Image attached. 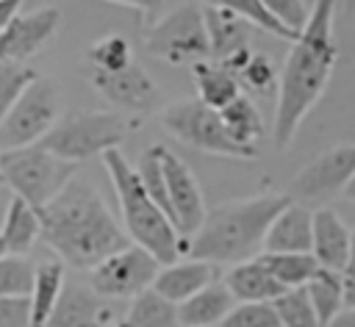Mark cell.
Returning a JSON list of instances; mask_svg holds the SVG:
<instances>
[{
	"mask_svg": "<svg viewBox=\"0 0 355 327\" xmlns=\"http://www.w3.org/2000/svg\"><path fill=\"white\" fill-rule=\"evenodd\" d=\"M108 327H128V324H125V321H116V324H114V321H111V324H108Z\"/></svg>",
	"mask_w": 355,
	"mask_h": 327,
	"instance_id": "45",
	"label": "cell"
},
{
	"mask_svg": "<svg viewBox=\"0 0 355 327\" xmlns=\"http://www.w3.org/2000/svg\"><path fill=\"white\" fill-rule=\"evenodd\" d=\"M0 327H33L31 297H0Z\"/></svg>",
	"mask_w": 355,
	"mask_h": 327,
	"instance_id": "37",
	"label": "cell"
},
{
	"mask_svg": "<svg viewBox=\"0 0 355 327\" xmlns=\"http://www.w3.org/2000/svg\"><path fill=\"white\" fill-rule=\"evenodd\" d=\"M236 78H239L241 89H247V91H252V94L266 97V94L277 91L280 72H277L275 61H272L266 53H255V50H252V53H250V58L239 67Z\"/></svg>",
	"mask_w": 355,
	"mask_h": 327,
	"instance_id": "29",
	"label": "cell"
},
{
	"mask_svg": "<svg viewBox=\"0 0 355 327\" xmlns=\"http://www.w3.org/2000/svg\"><path fill=\"white\" fill-rule=\"evenodd\" d=\"M111 308L103 297L92 291V285L64 283V291L55 302V310L44 327H108Z\"/></svg>",
	"mask_w": 355,
	"mask_h": 327,
	"instance_id": "15",
	"label": "cell"
},
{
	"mask_svg": "<svg viewBox=\"0 0 355 327\" xmlns=\"http://www.w3.org/2000/svg\"><path fill=\"white\" fill-rule=\"evenodd\" d=\"M161 125L169 136L183 141L186 147H194L208 155H222V158H258V152L236 144L222 125L219 111L208 108L205 103L194 100H178L169 103L161 111Z\"/></svg>",
	"mask_w": 355,
	"mask_h": 327,
	"instance_id": "7",
	"label": "cell"
},
{
	"mask_svg": "<svg viewBox=\"0 0 355 327\" xmlns=\"http://www.w3.org/2000/svg\"><path fill=\"white\" fill-rule=\"evenodd\" d=\"M236 297L225 285V280H214L194 297L178 305V319L180 327H219L222 319L233 310Z\"/></svg>",
	"mask_w": 355,
	"mask_h": 327,
	"instance_id": "21",
	"label": "cell"
},
{
	"mask_svg": "<svg viewBox=\"0 0 355 327\" xmlns=\"http://www.w3.org/2000/svg\"><path fill=\"white\" fill-rule=\"evenodd\" d=\"M263 266L272 272V277L288 291V288H302L319 269L313 252H261L258 255Z\"/></svg>",
	"mask_w": 355,
	"mask_h": 327,
	"instance_id": "28",
	"label": "cell"
},
{
	"mask_svg": "<svg viewBox=\"0 0 355 327\" xmlns=\"http://www.w3.org/2000/svg\"><path fill=\"white\" fill-rule=\"evenodd\" d=\"M161 169H164V183H166V200H169V219L180 238H191L200 224L205 222V202L200 183L194 172L186 166L183 158H178L172 150L161 147Z\"/></svg>",
	"mask_w": 355,
	"mask_h": 327,
	"instance_id": "12",
	"label": "cell"
},
{
	"mask_svg": "<svg viewBox=\"0 0 355 327\" xmlns=\"http://www.w3.org/2000/svg\"><path fill=\"white\" fill-rule=\"evenodd\" d=\"M125 324L128 327H180L178 305L164 299L155 288H147L130 299Z\"/></svg>",
	"mask_w": 355,
	"mask_h": 327,
	"instance_id": "27",
	"label": "cell"
},
{
	"mask_svg": "<svg viewBox=\"0 0 355 327\" xmlns=\"http://www.w3.org/2000/svg\"><path fill=\"white\" fill-rule=\"evenodd\" d=\"M261 6H263L283 28H288V30H294V33H300V30L305 28L308 14H311V8L305 6V0H261Z\"/></svg>",
	"mask_w": 355,
	"mask_h": 327,
	"instance_id": "36",
	"label": "cell"
},
{
	"mask_svg": "<svg viewBox=\"0 0 355 327\" xmlns=\"http://www.w3.org/2000/svg\"><path fill=\"white\" fill-rule=\"evenodd\" d=\"M352 175H355V144H336L319 152L311 164H305L297 172L288 197L302 205L327 202L344 194Z\"/></svg>",
	"mask_w": 355,
	"mask_h": 327,
	"instance_id": "11",
	"label": "cell"
},
{
	"mask_svg": "<svg viewBox=\"0 0 355 327\" xmlns=\"http://www.w3.org/2000/svg\"><path fill=\"white\" fill-rule=\"evenodd\" d=\"M89 80L97 89V94L103 100H108L114 108H119V111L147 114V111H153V105L158 100L155 80L136 61L130 67H125V69H116V72L89 69Z\"/></svg>",
	"mask_w": 355,
	"mask_h": 327,
	"instance_id": "13",
	"label": "cell"
},
{
	"mask_svg": "<svg viewBox=\"0 0 355 327\" xmlns=\"http://www.w3.org/2000/svg\"><path fill=\"white\" fill-rule=\"evenodd\" d=\"M39 241L47 244L64 266L80 272H92L100 260L130 244L100 191L83 177H72L61 194L39 208Z\"/></svg>",
	"mask_w": 355,
	"mask_h": 327,
	"instance_id": "2",
	"label": "cell"
},
{
	"mask_svg": "<svg viewBox=\"0 0 355 327\" xmlns=\"http://www.w3.org/2000/svg\"><path fill=\"white\" fill-rule=\"evenodd\" d=\"M349 247H352V230L344 224V219L333 208H316L313 241H311V252L316 263L330 272H347Z\"/></svg>",
	"mask_w": 355,
	"mask_h": 327,
	"instance_id": "16",
	"label": "cell"
},
{
	"mask_svg": "<svg viewBox=\"0 0 355 327\" xmlns=\"http://www.w3.org/2000/svg\"><path fill=\"white\" fill-rule=\"evenodd\" d=\"M58 22H61V11L53 6L36 8L31 14H17L0 30V61L25 64L55 36Z\"/></svg>",
	"mask_w": 355,
	"mask_h": 327,
	"instance_id": "14",
	"label": "cell"
},
{
	"mask_svg": "<svg viewBox=\"0 0 355 327\" xmlns=\"http://www.w3.org/2000/svg\"><path fill=\"white\" fill-rule=\"evenodd\" d=\"M347 272H355V230H352V247H349V263H347Z\"/></svg>",
	"mask_w": 355,
	"mask_h": 327,
	"instance_id": "43",
	"label": "cell"
},
{
	"mask_svg": "<svg viewBox=\"0 0 355 327\" xmlns=\"http://www.w3.org/2000/svg\"><path fill=\"white\" fill-rule=\"evenodd\" d=\"M313 241V211L302 202H288L269 224L263 252H311Z\"/></svg>",
	"mask_w": 355,
	"mask_h": 327,
	"instance_id": "19",
	"label": "cell"
},
{
	"mask_svg": "<svg viewBox=\"0 0 355 327\" xmlns=\"http://www.w3.org/2000/svg\"><path fill=\"white\" fill-rule=\"evenodd\" d=\"M219 327H280L275 302H236Z\"/></svg>",
	"mask_w": 355,
	"mask_h": 327,
	"instance_id": "34",
	"label": "cell"
},
{
	"mask_svg": "<svg viewBox=\"0 0 355 327\" xmlns=\"http://www.w3.org/2000/svg\"><path fill=\"white\" fill-rule=\"evenodd\" d=\"M133 61L136 58H133L128 39L116 36V33L103 36L89 47V64H92V69H100V72H116V69L130 67Z\"/></svg>",
	"mask_w": 355,
	"mask_h": 327,
	"instance_id": "31",
	"label": "cell"
},
{
	"mask_svg": "<svg viewBox=\"0 0 355 327\" xmlns=\"http://www.w3.org/2000/svg\"><path fill=\"white\" fill-rule=\"evenodd\" d=\"M214 280H219V266L216 263L189 258V260H175V263L161 266L155 280H153V288L164 299L180 305L189 297H194L197 291H202L205 285H211Z\"/></svg>",
	"mask_w": 355,
	"mask_h": 327,
	"instance_id": "17",
	"label": "cell"
},
{
	"mask_svg": "<svg viewBox=\"0 0 355 327\" xmlns=\"http://www.w3.org/2000/svg\"><path fill=\"white\" fill-rule=\"evenodd\" d=\"M344 308H355V272H344Z\"/></svg>",
	"mask_w": 355,
	"mask_h": 327,
	"instance_id": "40",
	"label": "cell"
},
{
	"mask_svg": "<svg viewBox=\"0 0 355 327\" xmlns=\"http://www.w3.org/2000/svg\"><path fill=\"white\" fill-rule=\"evenodd\" d=\"M58 114H61V94L55 83L36 75L22 89V94L8 108V114L0 119V152L39 144L58 122Z\"/></svg>",
	"mask_w": 355,
	"mask_h": 327,
	"instance_id": "9",
	"label": "cell"
},
{
	"mask_svg": "<svg viewBox=\"0 0 355 327\" xmlns=\"http://www.w3.org/2000/svg\"><path fill=\"white\" fill-rule=\"evenodd\" d=\"M3 255H8V252H6V244H3V236H0V258Z\"/></svg>",
	"mask_w": 355,
	"mask_h": 327,
	"instance_id": "44",
	"label": "cell"
},
{
	"mask_svg": "<svg viewBox=\"0 0 355 327\" xmlns=\"http://www.w3.org/2000/svg\"><path fill=\"white\" fill-rule=\"evenodd\" d=\"M344 272H330V269H316V274L305 283V294L322 321V327H327L341 310H344V283H341Z\"/></svg>",
	"mask_w": 355,
	"mask_h": 327,
	"instance_id": "26",
	"label": "cell"
},
{
	"mask_svg": "<svg viewBox=\"0 0 355 327\" xmlns=\"http://www.w3.org/2000/svg\"><path fill=\"white\" fill-rule=\"evenodd\" d=\"M0 172L3 183L14 191V197H22L36 211L44 208L61 188L75 177L78 164L58 158L44 144L17 147L0 152Z\"/></svg>",
	"mask_w": 355,
	"mask_h": 327,
	"instance_id": "5",
	"label": "cell"
},
{
	"mask_svg": "<svg viewBox=\"0 0 355 327\" xmlns=\"http://www.w3.org/2000/svg\"><path fill=\"white\" fill-rule=\"evenodd\" d=\"M288 202V194H261L211 208L200 230L191 238H183L186 258L211 260L216 266L258 258V252H263V238L272 219Z\"/></svg>",
	"mask_w": 355,
	"mask_h": 327,
	"instance_id": "3",
	"label": "cell"
},
{
	"mask_svg": "<svg viewBox=\"0 0 355 327\" xmlns=\"http://www.w3.org/2000/svg\"><path fill=\"white\" fill-rule=\"evenodd\" d=\"M100 158H103V166L111 177V186L116 191L122 224H125L130 244L147 249L161 266L175 263L183 255V238L175 230L172 219L147 194L136 166H130V161L119 152V147L103 152Z\"/></svg>",
	"mask_w": 355,
	"mask_h": 327,
	"instance_id": "4",
	"label": "cell"
},
{
	"mask_svg": "<svg viewBox=\"0 0 355 327\" xmlns=\"http://www.w3.org/2000/svg\"><path fill=\"white\" fill-rule=\"evenodd\" d=\"M205 6H216V8L236 11V14H241L244 19H250L255 28L269 30V33H275L277 39H286V42H294V39H297V33L288 30V28H283V25L261 6V0H205Z\"/></svg>",
	"mask_w": 355,
	"mask_h": 327,
	"instance_id": "33",
	"label": "cell"
},
{
	"mask_svg": "<svg viewBox=\"0 0 355 327\" xmlns=\"http://www.w3.org/2000/svg\"><path fill=\"white\" fill-rule=\"evenodd\" d=\"M347 202H355V175L349 177V183H347V188H344V194H341Z\"/></svg>",
	"mask_w": 355,
	"mask_h": 327,
	"instance_id": "42",
	"label": "cell"
},
{
	"mask_svg": "<svg viewBox=\"0 0 355 327\" xmlns=\"http://www.w3.org/2000/svg\"><path fill=\"white\" fill-rule=\"evenodd\" d=\"M22 8V0H0V30L19 14Z\"/></svg>",
	"mask_w": 355,
	"mask_h": 327,
	"instance_id": "39",
	"label": "cell"
},
{
	"mask_svg": "<svg viewBox=\"0 0 355 327\" xmlns=\"http://www.w3.org/2000/svg\"><path fill=\"white\" fill-rule=\"evenodd\" d=\"M202 17H205V30H208V44H211L214 61L225 64L250 47L255 25L250 19H244L241 14L216 8V6H202Z\"/></svg>",
	"mask_w": 355,
	"mask_h": 327,
	"instance_id": "18",
	"label": "cell"
},
{
	"mask_svg": "<svg viewBox=\"0 0 355 327\" xmlns=\"http://www.w3.org/2000/svg\"><path fill=\"white\" fill-rule=\"evenodd\" d=\"M61 291H64V263L61 260L36 263V277H33V288H31V319H33V327H44L50 321Z\"/></svg>",
	"mask_w": 355,
	"mask_h": 327,
	"instance_id": "25",
	"label": "cell"
},
{
	"mask_svg": "<svg viewBox=\"0 0 355 327\" xmlns=\"http://www.w3.org/2000/svg\"><path fill=\"white\" fill-rule=\"evenodd\" d=\"M275 310H277L280 327H322V321H319V316H316V310L305 294V285L283 291L275 299Z\"/></svg>",
	"mask_w": 355,
	"mask_h": 327,
	"instance_id": "30",
	"label": "cell"
},
{
	"mask_svg": "<svg viewBox=\"0 0 355 327\" xmlns=\"http://www.w3.org/2000/svg\"><path fill=\"white\" fill-rule=\"evenodd\" d=\"M158 269L161 263L147 249L128 244L89 272V285L103 299H133L136 294L153 288Z\"/></svg>",
	"mask_w": 355,
	"mask_h": 327,
	"instance_id": "10",
	"label": "cell"
},
{
	"mask_svg": "<svg viewBox=\"0 0 355 327\" xmlns=\"http://www.w3.org/2000/svg\"><path fill=\"white\" fill-rule=\"evenodd\" d=\"M0 183H3V172H0Z\"/></svg>",
	"mask_w": 355,
	"mask_h": 327,
	"instance_id": "46",
	"label": "cell"
},
{
	"mask_svg": "<svg viewBox=\"0 0 355 327\" xmlns=\"http://www.w3.org/2000/svg\"><path fill=\"white\" fill-rule=\"evenodd\" d=\"M36 266L25 255L0 258V297H31Z\"/></svg>",
	"mask_w": 355,
	"mask_h": 327,
	"instance_id": "32",
	"label": "cell"
},
{
	"mask_svg": "<svg viewBox=\"0 0 355 327\" xmlns=\"http://www.w3.org/2000/svg\"><path fill=\"white\" fill-rule=\"evenodd\" d=\"M333 22H336V0H313L308 22L297 33L286 55L277 80V103L272 122V139L277 150H286L294 141L302 119L319 103V97L324 94L333 78L338 61Z\"/></svg>",
	"mask_w": 355,
	"mask_h": 327,
	"instance_id": "1",
	"label": "cell"
},
{
	"mask_svg": "<svg viewBox=\"0 0 355 327\" xmlns=\"http://www.w3.org/2000/svg\"><path fill=\"white\" fill-rule=\"evenodd\" d=\"M36 78V72L25 64L14 61H0V119L8 114V108L17 103L22 89Z\"/></svg>",
	"mask_w": 355,
	"mask_h": 327,
	"instance_id": "35",
	"label": "cell"
},
{
	"mask_svg": "<svg viewBox=\"0 0 355 327\" xmlns=\"http://www.w3.org/2000/svg\"><path fill=\"white\" fill-rule=\"evenodd\" d=\"M219 116H222V125L227 127V133L236 144H241L252 152H261V139L266 133V125H263L261 111L255 108V103L244 91L233 103H227L219 111Z\"/></svg>",
	"mask_w": 355,
	"mask_h": 327,
	"instance_id": "24",
	"label": "cell"
},
{
	"mask_svg": "<svg viewBox=\"0 0 355 327\" xmlns=\"http://www.w3.org/2000/svg\"><path fill=\"white\" fill-rule=\"evenodd\" d=\"M225 285L236 297V302H275L286 288L272 277L261 258H250L233 263L225 274Z\"/></svg>",
	"mask_w": 355,
	"mask_h": 327,
	"instance_id": "20",
	"label": "cell"
},
{
	"mask_svg": "<svg viewBox=\"0 0 355 327\" xmlns=\"http://www.w3.org/2000/svg\"><path fill=\"white\" fill-rule=\"evenodd\" d=\"M3 244L8 255H28L33 249V244L42 236V222H39V211L33 205H28L22 197H11L6 216H3V227H0Z\"/></svg>",
	"mask_w": 355,
	"mask_h": 327,
	"instance_id": "23",
	"label": "cell"
},
{
	"mask_svg": "<svg viewBox=\"0 0 355 327\" xmlns=\"http://www.w3.org/2000/svg\"><path fill=\"white\" fill-rule=\"evenodd\" d=\"M191 78H194V89H197V100L205 103L214 111H222L227 103H233L241 94V83L239 78L219 61L205 58L191 64Z\"/></svg>",
	"mask_w": 355,
	"mask_h": 327,
	"instance_id": "22",
	"label": "cell"
},
{
	"mask_svg": "<svg viewBox=\"0 0 355 327\" xmlns=\"http://www.w3.org/2000/svg\"><path fill=\"white\" fill-rule=\"evenodd\" d=\"M327 327H355V308H344Z\"/></svg>",
	"mask_w": 355,
	"mask_h": 327,
	"instance_id": "41",
	"label": "cell"
},
{
	"mask_svg": "<svg viewBox=\"0 0 355 327\" xmlns=\"http://www.w3.org/2000/svg\"><path fill=\"white\" fill-rule=\"evenodd\" d=\"M144 47L155 61H164L169 67H183V64L191 67L197 61L211 58L202 8L197 3H186L169 11L166 17L155 19L153 28L147 30Z\"/></svg>",
	"mask_w": 355,
	"mask_h": 327,
	"instance_id": "8",
	"label": "cell"
},
{
	"mask_svg": "<svg viewBox=\"0 0 355 327\" xmlns=\"http://www.w3.org/2000/svg\"><path fill=\"white\" fill-rule=\"evenodd\" d=\"M105 3H116V6H125V8H133L139 11L144 19H155L164 8V0H105Z\"/></svg>",
	"mask_w": 355,
	"mask_h": 327,
	"instance_id": "38",
	"label": "cell"
},
{
	"mask_svg": "<svg viewBox=\"0 0 355 327\" xmlns=\"http://www.w3.org/2000/svg\"><path fill=\"white\" fill-rule=\"evenodd\" d=\"M128 133V119L119 111H78L53 125L39 141L64 161L80 164L92 155L116 150Z\"/></svg>",
	"mask_w": 355,
	"mask_h": 327,
	"instance_id": "6",
	"label": "cell"
}]
</instances>
